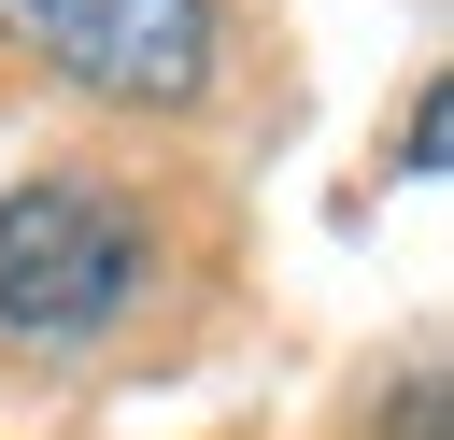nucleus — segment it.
Here are the masks:
<instances>
[{
    "instance_id": "nucleus-2",
    "label": "nucleus",
    "mask_w": 454,
    "mask_h": 440,
    "mask_svg": "<svg viewBox=\"0 0 454 440\" xmlns=\"http://www.w3.org/2000/svg\"><path fill=\"white\" fill-rule=\"evenodd\" d=\"M0 14L99 99H199L213 85V0H0Z\"/></svg>"
},
{
    "instance_id": "nucleus-1",
    "label": "nucleus",
    "mask_w": 454,
    "mask_h": 440,
    "mask_svg": "<svg viewBox=\"0 0 454 440\" xmlns=\"http://www.w3.org/2000/svg\"><path fill=\"white\" fill-rule=\"evenodd\" d=\"M156 298V213L114 170H28L0 185V341L85 355Z\"/></svg>"
}]
</instances>
